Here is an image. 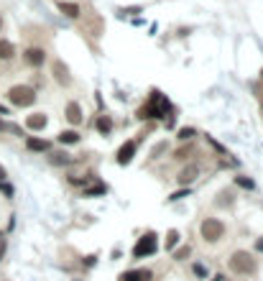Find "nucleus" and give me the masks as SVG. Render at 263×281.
I'll return each mask as SVG.
<instances>
[{"label":"nucleus","instance_id":"a878e982","mask_svg":"<svg viewBox=\"0 0 263 281\" xmlns=\"http://www.w3.org/2000/svg\"><path fill=\"white\" fill-rule=\"evenodd\" d=\"M235 182H238L240 187H245V189H253V187H256V184H253V182H250V179H245V176H238V179H235Z\"/></svg>","mask_w":263,"mask_h":281},{"label":"nucleus","instance_id":"4be33fe9","mask_svg":"<svg viewBox=\"0 0 263 281\" xmlns=\"http://www.w3.org/2000/svg\"><path fill=\"white\" fill-rule=\"evenodd\" d=\"M192 271H194V276H199V279H204V276H207V268H204L202 263H194V268H192Z\"/></svg>","mask_w":263,"mask_h":281},{"label":"nucleus","instance_id":"72a5a7b5","mask_svg":"<svg viewBox=\"0 0 263 281\" xmlns=\"http://www.w3.org/2000/svg\"><path fill=\"white\" fill-rule=\"evenodd\" d=\"M258 248H261V251H263V240H261V243H258Z\"/></svg>","mask_w":263,"mask_h":281},{"label":"nucleus","instance_id":"f8f14e48","mask_svg":"<svg viewBox=\"0 0 263 281\" xmlns=\"http://www.w3.org/2000/svg\"><path fill=\"white\" fill-rule=\"evenodd\" d=\"M118 281H151V271H146V268H131V271L120 274Z\"/></svg>","mask_w":263,"mask_h":281},{"label":"nucleus","instance_id":"9d476101","mask_svg":"<svg viewBox=\"0 0 263 281\" xmlns=\"http://www.w3.org/2000/svg\"><path fill=\"white\" fill-rule=\"evenodd\" d=\"M64 118H66V123H69V126H79V123L85 120V115H82V108H79V103H66Z\"/></svg>","mask_w":263,"mask_h":281},{"label":"nucleus","instance_id":"dca6fc26","mask_svg":"<svg viewBox=\"0 0 263 281\" xmlns=\"http://www.w3.org/2000/svg\"><path fill=\"white\" fill-rule=\"evenodd\" d=\"M59 143H64V146H69V143H79V133H77L74 128L59 133Z\"/></svg>","mask_w":263,"mask_h":281},{"label":"nucleus","instance_id":"2eb2a0df","mask_svg":"<svg viewBox=\"0 0 263 281\" xmlns=\"http://www.w3.org/2000/svg\"><path fill=\"white\" fill-rule=\"evenodd\" d=\"M95 128L102 133V136H110V133H112V118L110 115H100L95 120Z\"/></svg>","mask_w":263,"mask_h":281},{"label":"nucleus","instance_id":"6ab92c4d","mask_svg":"<svg viewBox=\"0 0 263 281\" xmlns=\"http://www.w3.org/2000/svg\"><path fill=\"white\" fill-rule=\"evenodd\" d=\"M194 136H197V128H189V126H187V128H179V130H176V138H179V141H187V143H189Z\"/></svg>","mask_w":263,"mask_h":281},{"label":"nucleus","instance_id":"f257e3e1","mask_svg":"<svg viewBox=\"0 0 263 281\" xmlns=\"http://www.w3.org/2000/svg\"><path fill=\"white\" fill-rule=\"evenodd\" d=\"M227 268H230L235 276H253L258 263H256L253 253H248V251H233L230 258H227Z\"/></svg>","mask_w":263,"mask_h":281},{"label":"nucleus","instance_id":"f03ea898","mask_svg":"<svg viewBox=\"0 0 263 281\" xmlns=\"http://www.w3.org/2000/svg\"><path fill=\"white\" fill-rule=\"evenodd\" d=\"M36 89H33L31 85H13L8 89V103L13 108H31L33 103H36Z\"/></svg>","mask_w":263,"mask_h":281},{"label":"nucleus","instance_id":"423d86ee","mask_svg":"<svg viewBox=\"0 0 263 281\" xmlns=\"http://www.w3.org/2000/svg\"><path fill=\"white\" fill-rule=\"evenodd\" d=\"M197 179H199V166H197V164H187V166L176 174V184H179V187H189L192 182H197Z\"/></svg>","mask_w":263,"mask_h":281},{"label":"nucleus","instance_id":"393cba45","mask_svg":"<svg viewBox=\"0 0 263 281\" xmlns=\"http://www.w3.org/2000/svg\"><path fill=\"white\" fill-rule=\"evenodd\" d=\"M169 149V143L166 141H161V143H158V146H153V151H151V156H158V153H164Z\"/></svg>","mask_w":263,"mask_h":281},{"label":"nucleus","instance_id":"9b49d317","mask_svg":"<svg viewBox=\"0 0 263 281\" xmlns=\"http://www.w3.org/2000/svg\"><path fill=\"white\" fill-rule=\"evenodd\" d=\"M26 149L28 151H36V153H46V151H51V141L31 136V138H26Z\"/></svg>","mask_w":263,"mask_h":281},{"label":"nucleus","instance_id":"5701e85b","mask_svg":"<svg viewBox=\"0 0 263 281\" xmlns=\"http://www.w3.org/2000/svg\"><path fill=\"white\" fill-rule=\"evenodd\" d=\"M95 195H105V187H92V189H87V192H85V197H95Z\"/></svg>","mask_w":263,"mask_h":281},{"label":"nucleus","instance_id":"b1692460","mask_svg":"<svg viewBox=\"0 0 263 281\" xmlns=\"http://www.w3.org/2000/svg\"><path fill=\"white\" fill-rule=\"evenodd\" d=\"M89 182V176H69V184H74V187H82V184H87Z\"/></svg>","mask_w":263,"mask_h":281},{"label":"nucleus","instance_id":"a211bd4d","mask_svg":"<svg viewBox=\"0 0 263 281\" xmlns=\"http://www.w3.org/2000/svg\"><path fill=\"white\" fill-rule=\"evenodd\" d=\"M49 161H51L54 166H66V164H72L74 159H69V156L62 153V151H56V153H51V156H49Z\"/></svg>","mask_w":263,"mask_h":281},{"label":"nucleus","instance_id":"cd10ccee","mask_svg":"<svg viewBox=\"0 0 263 281\" xmlns=\"http://www.w3.org/2000/svg\"><path fill=\"white\" fill-rule=\"evenodd\" d=\"M189 195V189H181V192H174L171 195V199H181V197H187Z\"/></svg>","mask_w":263,"mask_h":281},{"label":"nucleus","instance_id":"473e14b6","mask_svg":"<svg viewBox=\"0 0 263 281\" xmlns=\"http://www.w3.org/2000/svg\"><path fill=\"white\" fill-rule=\"evenodd\" d=\"M0 115H8V108H3V105H0Z\"/></svg>","mask_w":263,"mask_h":281},{"label":"nucleus","instance_id":"c85d7f7f","mask_svg":"<svg viewBox=\"0 0 263 281\" xmlns=\"http://www.w3.org/2000/svg\"><path fill=\"white\" fill-rule=\"evenodd\" d=\"M3 253H5V235L0 233V258H3Z\"/></svg>","mask_w":263,"mask_h":281},{"label":"nucleus","instance_id":"4468645a","mask_svg":"<svg viewBox=\"0 0 263 281\" xmlns=\"http://www.w3.org/2000/svg\"><path fill=\"white\" fill-rule=\"evenodd\" d=\"M13 56H16V46H13V41L0 39V62H8V59H13Z\"/></svg>","mask_w":263,"mask_h":281},{"label":"nucleus","instance_id":"aec40b11","mask_svg":"<svg viewBox=\"0 0 263 281\" xmlns=\"http://www.w3.org/2000/svg\"><path fill=\"white\" fill-rule=\"evenodd\" d=\"M179 238H181V235H179L176 230H169V235H166V248L174 251V245L179 243Z\"/></svg>","mask_w":263,"mask_h":281},{"label":"nucleus","instance_id":"bb28decb","mask_svg":"<svg viewBox=\"0 0 263 281\" xmlns=\"http://www.w3.org/2000/svg\"><path fill=\"white\" fill-rule=\"evenodd\" d=\"M0 192H3V195H8V197H13V187H10V184H5V182H0Z\"/></svg>","mask_w":263,"mask_h":281},{"label":"nucleus","instance_id":"f3484780","mask_svg":"<svg viewBox=\"0 0 263 281\" xmlns=\"http://www.w3.org/2000/svg\"><path fill=\"white\" fill-rule=\"evenodd\" d=\"M192 153H194V143H187V146H181V149H176L171 156H174L176 161H184V159H189Z\"/></svg>","mask_w":263,"mask_h":281},{"label":"nucleus","instance_id":"412c9836","mask_svg":"<svg viewBox=\"0 0 263 281\" xmlns=\"http://www.w3.org/2000/svg\"><path fill=\"white\" fill-rule=\"evenodd\" d=\"M189 256V248L184 245V248H179V251H174V261H184V258Z\"/></svg>","mask_w":263,"mask_h":281},{"label":"nucleus","instance_id":"0eeeda50","mask_svg":"<svg viewBox=\"0 0 263 281\" xmlns=\"http://www.w3.org/2000/svg\"><path fill=\"white\" fill-rule=\"evenodd\" d=\"M23 59H26L28 66H36V69H39V66L46 62V51H44L41 46H28V49L23 51Z\"/></svg>","mask_w":263,"mask_h":281},{"label":"nucleus","instance_id":"2f4dec72","mask_svg":"<svg viewBox=\"0 0 263 281\" xmlns=\"http://www.w3.org/2000/svg\"><path fill=\"white\" fill-rule=\"evenodd\" d=\"M5 126H8V123H3V118H0V133L5 130Z\"/></svg>","mask_w":263,"mask_h":281},{"label":"nucleus","instance_id":"c9c22d12","mask_svg":"<svg viewBox=\"0 0 263 281\" xmlns=\"http://www.w3.org/2000/svg\"><path fill=\"white\" fill-rule=\"evenodd\" d=\"M261 77H263V72H261Z\"/></svg>","mask_w":263,"mask_h":281},{"label":"nucleus","instance_id":"6e6552de","mask_svg":"<svg viewBox=\"0 0 263 281\" xmlns=\"http://www.w3.org/2000/svg\"><path fill=\"white\" fill-rule=\"evenodd\" d=\"M49 126V118H46V112H31V115L26 118V128L33 130V133H39Z\"/></svg>","mask_w":263,"mask_h":281},{"label":"nucleus","instance_id":"7ed1b4c3","mask_svg":"<svg viewBox=\"0 0 263 281\" xmlns=\"http://www.w3.org/2000/svg\"><path fill=\"white\" fill-rule=\"evenodd\" d=\"M199 235H202L204 243H217V240H222V235H225V222H222L220 217H204L202 225H199Z\"/></svg>","mask_w":263,"mask_h":281},{"label":"nucleus","instance_id":"c756f323","mask_svg":"<svg viewBox=\"0 0 263 281\" xmlns=\"http://www.w3.org/2000/svg\"><path fill=\"white\" fill-rule=\"evenodd\" d=\"M92 263H97V256H87L85 258V266H92Z\"/></svg>","mask_w":263,"mask_h":281},{"label":"nucleus","instance_id":"f704fd0d","mask_svg":"<svg viewBox=\"0 0 263 281\" xmlns=\"http://www.w3.org/2000/svg\"><path fill=\"white\" fill-rule=\"evenodd\" d=\"M0 28H3V18H0Z\"/></svg>","mask_w":263,"mask_h":281},{"label":"nucleus","instance_id":"20e7f679","mask_svg":"<svg viewBox=\"0 0 263 281\" xmlns=\"http://www.w3.org/2000/svg\"><path fill=\"white\" fill-rule=\"evenodd\" d=\"M156 238L158 235L153 233V230H148V233H143V238L133 245V258H146V256H153L156 253Z\"/></svg>","mask_w":263,"mask_h":281},{"label":"nucleus","instance_id":"1a4fd4ad","mask_svg":"<svg viewBox=\"0 0 263 281\" xmlns=\"http://www.w3.org/2000/svg\"><path fill=\"white\" fill-rule=\"evenodd\" d=\"M135 146H138L135 141H125L120 149H118L115 156H118V164H120V166H125V164H131V161H133V156H135Z\"/></svg>","mask_w":263,"mask_h":281},{"label":"nucleus","instance_id":"7c9ffc66","mask_svg":"<svg viewBox=\"0 0 263 281\" xmlns=\"http://www.w3.org/2000/svg\"><path fill=\"white\" fill-rule=\"evenodd\" d=\"M5 179H8V172H5L3 166H0V182H5Z\"/></svg>","mask_w":263,"mask_h":281},{"label":"nucleus","instance_id":"ddd939ff","mask_svg":"<svg viewBox=\"0 0 263 281\" xmlns=\"http://www.w3.org/2000/svg\"><path fill=\"white\" fill-rule=\"evenodd\" d=\"M56 8H59L66 18H79V13H82V10H79V5H77V3H69V0H59V3H56Z\"/></svg>","mask_w":263,"mask_h":281},{"label":"nucleus","instance_id":"39448f33","mask_svg":"<svg viewBox=\"0 0 263 281\" xmlns=\"http://www.w3.org/2000/svg\"><path fill=\"white\" fill-rule=\"evenodd\" d=\"M51 74H54L56 85H62V87H69V85H72V72H69V66H66L62 59H54Z\"/></svg>","mask_w":263,"mask_h":281}]
</instances>
